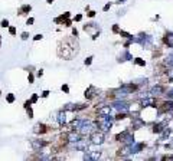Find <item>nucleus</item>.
Segmentation results:
<instances>
[{
  "instance_id": "obj_5",
  "label": "nucleus",
  "mask_w": 173,
  "mask_h": 161,
  "mask_svg": "<svg viewBox=\"0 0 173 161\" xmlns=\"http://www.w3.org/2000/svg\"><path fill=\"white\" fill-rule=\"evenodd\" d=\"M58 121H59V124H61V125H64V124H65V112H59Z\"/></svg>"
},
{
  "instance_id": "obj_3",
  "label": "nucleus",
  "mask_w": 173,
  "mask_h": 161,
  "mask_svg": "<svg viewBox=\"0 0 173 161\" xmlns=\"http://www.w3.org/2000/svg\"><path fill=\"white\" fill-rule=\"evenodd\" d=\"M68 140H69V141H72V142H74V141L77 142V141H80V135H77V134H74V132H72V134H69V135H68Z\"/></svg>"
},
{
  "instance_id": "obj_1",
  "label": "nucleus",
  "mask_w": 173,
  "mask_h": 161,
  "mask_svg": "<svg viewBox=\"0 0 173 161\" xmlns=\"http://www.w3.org/2000/svg\"><path fill=\"white\" fill-rule=\"evenodd\" d=\"M91 140H92L94 144H102L104 142V135H102V132H95V134L91 135Z\"/></svg>"
},
{
  "instance_id": "obj_10",
  "label": "nucleus",
  "mask_w": 173,
  "mask_h": 161,
  "mask_svg": "<svg viewBox=\"0 0 173 161\" xmlns=\"http://www.w3.org/2000/svg\"><path fill=\"white\" fill-rule=\"evenodd\" d=\"M13 99H15L13 95H9V96H7V101H9V102H13Z\"/></svg>"
},
{
  "instance_id": "obj_6",
  "label": "nucleus",
  "mask_w": 173,
  "mask_h": 161,
  "mask_svg": "<svg viewBox=\"0 0 173 161\" xmlns=\"http://www.w3.org/2000/svg\"><path fill=\"white\" fill-rule=\"evenodd\" d=\"M160 92H163V88H162V86H156V88L152 89V94H157V95H159Z\"/></svg>"
},
{
  "instance_id": "obj_4",
  "label": "nucleus",
  "mask_w": 173,
  "mask_h": 161,
  "mask_svg": "<svg viewBox=\"0 0 173 161\" xmlns=\"http://www.w3.org/2000/svg\"><path fill=\"white\" fill-rule=\"evenodd\" d=\"M33 131H35V132H45V125H42V124H36Z\"/></svg>"
},
{
  "instance_id": "obj_7",
  "label": "nucleus",
  "mask_w": 173,
  "mask_h": 161,
  "mask_svg": "<svg viewBox=\"0 0 173 161\" xmlns=\"http://www.w3.org/2000/svg\"><path fill=\"white\" fill-rule=\"evenodd\" d=\"M129 153H130V148H129V147H124L123 150H120V153H118V154H120V155H127Z\"/></svg>"
},
{
  "instance_id": "obj_9",
  "label": "nucleus",
  "mask_w": 173,
  "mask_h": 161,
  "mask_svg": "<svg viewBox=\"0 0 173 161\" xmlns=\"http://www.w3.org/2000/svg\"><path fill=\"white\" fill-rule=\"evenodd\" d=\"M1 26H3V28H7V26H9V22H7V20H3V22H1Z\"/></svg>"
},
{
  "instance_id": "obj_2",
  "label": "nucleus",
  "mask_w": 173,
  "mask_h": 161,
  "mask_svg": "<svg viewBox=\"0 0 173 161\" xmlns=\"http://www.w3.org/2000/svg\"><path fill=\"white\" fill-rule=\"evenodd\" d=\"M43 145H45V142L41 141V140H35V141H32V147H33V150H39V148H42Z\"/></svg>"
},
{
  "instance_id": "obj_8",
  "label": "nucleus",
  "mask_w": 173,
  "mask_h": 161,
  "mask_svg": "<svg viewBox=\"0 0 173 161\" xmlns=\"http://www.w3.org/2000/svg\"><path fill=\"white\" fill-rule=\"evenodd\" d=\"M166 43H169L170 46H173V35H169V36L166 38Z\"/></svg>"
}]
</instances>
